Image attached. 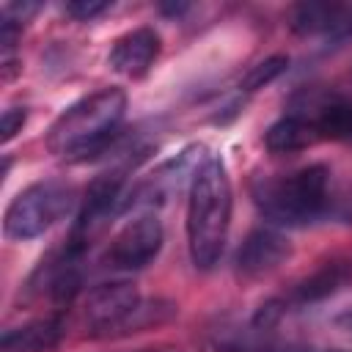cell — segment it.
<instances>
[{
    "mask_svg": "<svg viewBox=\"0 0 352 352\" xmlns=\"http://www.w3.org/2000/svg\"><path fill=\"white\" fill-rule=\"evenodd\" d=\"M286 69H289V58H286V55H270V58H264L261 63H256V66L242 77L239 88L248 91V94H250V91H258V88H264V85L275 82Z\"/></svg>",
    "mask_w": 352,
    "mask_h": 352,
    "instance_id": "9a60e30c",
    "label": "cell"
},
{
    "mask_svg": "<svg viewBox=\"0 0 352 352\" xmlns=\"http://www.w3.org/2000/svg\"><path fill=\"white\" fill-rule=\"evenodd\" d=\"M231 182L217 157H206L190 182L187 198V248L198 270H212L226 248L231 226Z\"/></svg>",
    "mask_w": 352,
    "mask_h": 352,
    "instance_id": "6da1fadb",
    "label": "cell"
},
{
    "mask_svg": "<svg viewBox=\"0 0 352 352\" xmlns=\"http://www.w3.org/2000/svg\"><path fill=\"white\" fill-rule=\"evenodd\" d=\"M349 25V8L330 3H302L292 11V30L302 36L333 33Z\"/></svg>",
    "mask_w": 352,
    "mask_h": 352,
    "instance_id": "5bb4252c",
    "label": "cell"
},
{
    "mask_svg": "<svg viewBox=\"0 0 352 352\" xmlns=\"http://www.w3.org/2000/svg\"><path fill=\"white\" fill-rule=\"evenodd\" d=\"M60 338H63L60 316H44L3 333L0 352H52L60 344Z\"/></svg>",
    "mask_w": 352,
    "mask_h": 352,
    "instance_id": "8fae6325",
    "label": "cell"
},
{
    "mask_svg": "<svg viewBox=\"0 0 352 352\" xmlns=\"http://www.w3.org/2000/svg\"><path fill=\"white\" fill-rule=\"evenodd\" d=\"M143 352H184L182 346H173V344H160V346H148Z\"/></svg>",
    "mask_w": 352,
    "mask_h": 352,
    "instance_id": "d6986e66",
    "label": "cell"
},
{
    "mask_svg": "<svg viewBox=\"0 0 352 352\" xmlns=\"http://www.w3.org/2000/svg\"><path fill=\"white\" fill-rule=\"evenodd\" d=\"M341 327H346V330H352V311H346V314H341L338 319H336Z\"/></svg>",
    "mask_w": 352,
    "mask_h": 352,
    "instance_id": "44dd1931",
    "label": "cell"
},
{
    "mask_svg": "<svg viewBox=\"0 0 352 352\" xmlns=\"http://www.w3.org/2000/svg\"><path fill=\"white\" fill-rule=\"evenodd\" d=\"M292 256V245L283 234L272 228H256L245 236L236 250V275L242 280H256L275 272Z\"/></svg>",
    "mask_w": 352,
    "mask_h": 352,
    "instance_id": "8992f818",
    "label": "cell"
},
{
    "mask_svg": "<svg viewBox=\"0 0 352 352\" xmlns=\"http://www.w3.org/2000/svg\"><path fill=\"white\" fill-rule=\"evenodd\" d=\"M162 223L157 214H140L129 220L107 248V264L116 270H140L157 258L162 248Z\"/></svg>",
    "mask_w": 352,
    "mask_h": 352,
    "instance_id": "5b68a950",
    "label": "cell"
},
{
    "mask_svg": "<svg viewBox=\"0 0 352 352\" xmlns=\"http://www.w3.org/2000/svg\"><path fill=\"white\" fill-rule=\"evenodd\" d=\"M283 314H286V300H267V302L256 311L253 324H256V327H261V330H267V327L278 324Z\"/></svg>",
    "mask_w": 352,
    "mask_h": 352,
    "instance_id": "e0dca14e",
    "label": "cell"
},
{
    "mask_svg": "<svg viewBox=\"0 0 352 352\" xmlns=\"http://www.w3.org/2000/svg\"><path fill=\"white\" fill-rule=\"evenodd\" d=\"M352 283V261L349 258H330L324 264H319L311 275H305L289 294L292 302L297 305H311V302H322L338 292H344Z\"/></svg>",
    "mask_w": 352,
    "mask_h": 352,
    "instance_id": "9c48e42d",
    "label": "cell"
},
{
    "mask_svg": "<svg viewBox=\"0 0 352 352\" xmlns=\"http://www.w3.org/2000/svg\"><path fill=\"white\" fill-rule=\"evenodd\" d=\"M162 11H165V14L179 16V14H184V11H187V6H184V3H179V6H162Z\"/></svg>",
    "mask_w": 352,
    "mask_h": 352,
    "instance_id": "ffe728a7",
    "label": "cell"
},
{
    "mask_svg": "<svg viewBox=\"0 0 352 352\" xmlns=\"http://www.w3.org/2000/svg\"><path fill=\"white\" fill-rule=\"evenodd\" d=\"M25 121H28L25 107H8V110L3 113V118H0V140H3V143H8L16 132H22Z\"/></svg>",
    "mask_w": 352,
    "mask_h": 352,
    "instance_id": "2e32d148",
    "label": "cell"
},
{
    "mask_svg": "<svg viewBox=\"0 0 352 352\" xmlns=\"http://www.w3.org/2000/svg\"><path fill=\"white\" fill-rule=\"evenodd\" d=\"M316 140H319V135H316L314 124L302 116H294V113L278 118L264 135V146L272 154H294V151L314 146Z\"/></svg>",
    "mask_w": 352,
    "mask_h": 352,
    "instance_id": "7c38bea8",
    "label": "cell"
},
{
    "mask_svg": "<svg viewBox=\"0 0 352 352\" xmlns=\"http://www.w3.org/2000/svg\"><path fill=\"white\" fill-rule=\"evenodd\" d=\"M160 47H162V38L154 28H135V30L124 33L121 38H116V44L107 55V63L118 74L143 77L154 66Z\"/></svg>",
    "mask_w": 352,
    "mask_h": 352,
    "instance_id": "ba28073f",
    "label": "cell"
},
{
    "mask_svg": "<svg viewBox=\"0 0 352 352\" xmlns=\"http://www.w3.org/2000/svg\"><path fill=\"white\" fill-rule=\"evenodd\" d=\"M126 110L121 88H102L69 104L47 132V148L69 160H85L107 146Z\"/></svg>",
    "mask_w": 352,
    "mask_h": 352,
    "instance_id": "7a4b0ae2",
    "label": "cell"
},
{
    "mask_svg": "<svg viewBox=\"0 0 352 352\" xmlns=\"http://www.w3.org/2000/svg\"><path fill=\"white\" fill-rule=\"evenodd\" d=\"M179 314L176 302L162 300V297H151V300H140L129 314H124L104 336H129V333H143V330H154L168 324L173 316Z\"/></svg>",
    "mask_w": 352,
    "mask_h": 352,
    "instance_id": "4fadbf2b",
    "label": "cell"
},
{
    "mask_svg": "<svg viewBox=\"0 0 352 352\" xmlns=\"http://www.w3.org/2000/svg\"><path fill=\"white\" fill-rule=\"evenodd\" d=\"M330 352H346V349H330Z\"/></svg>",
    "mask_w": 352,
    "mask_h": 352,
    "instance_id": "7402d4cb",
    "label": "cell"
},
{
    "mask_svg": "<svg viewBox=\"0 0 352 352\" xmlns=\"http://www.w3.org/2000/svg\"><path fill=\"white\" fill-rule=\"evenodd\" d=\"M72 209V187L60 182H36L25 187L3 214L6 239L22 242L41 236Z\"/></svg>",
    "mask_w": 352,
    "mask_h": 352,
    "instance_id": "277c9868",
    "label": "cell"
},
{
    "mask_svg": "<svg viewBox=\"0 0 352 352\" xmlns=\"http://www.w3.org/2000/svg\"><path fill=\"white\" fill-rule=\"evenodd\" d=\"M110 6L107 3H102V0H77V3H69L66 6V11L74 16V19H94V16H99L102 11H107Z\"/></svg>",
    "mask_w": 352,
    "mask_h": 352,
    "instance_id": "ac0fdd59",
    "label": "cell"
},
{
    "mask_svg": "<svg viewBox=\"0 0 352 352\" xmlns=\"http://www.w3.org/2000/svg\"><path fill=\"white\" fill-rule=\"evenodd\" d=\"M256 204L280 226L311 223L330 204V170L316 162L280 179H264L256 184Z\"/></svg>",
    "mask_w": 352,
    "mask_h": 352,
    "instance_id": "3957f363",
    "label": "cell"
},
{
    "mask_svg": "<svg viewBox=\"0 0 352 352\" xmlns=\"http://www.w3.org/2000/svg\"><path fill=\"white\" fill-rule=\"evenodd\" d=\"M143 297L132 280H110L88 292L85 300V322L94 336H104L124 314H129Z\"/></svg>",
    "mask_w": 352,
    "mask_h": 352,
    "instance_id": "52a82bcc",
    "label": "cell"
},
{
    "mask_svg": "<svg viewBox=\"0 0 352 352\" xmlns=\"http://www.w3.org/2000/svg\"><path fill=\"white\" fill-rule=\"evenodd\" d=\"M308 113H294L302 116L314 124L319 140H352V102L336 94H324L319 99H311Z\"/></svg>",
    "mask_w": 352,
    "mask_h": 352,
    "instance_id": "30bf717a",
    "label": "cell"
}]
</instances>
